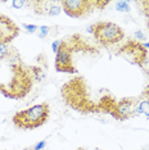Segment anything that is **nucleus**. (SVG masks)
Masks as SVG:
<instances>
[{
	"label": "nucleus",
	"mask_w": 149,
	"mask_h": 150,
	"mask_svg": "<svg viewBox=\"0 0 149 150\" xmlns=\"http://www.w3.org/2000/svg\"><path fill=\"white\" fill-rule=\"evenodd\" d=\"M27 4H30V3L26 1V0H14V1H12V6L16 9H21Z\"/></svg>",
	"instance_id": "nucleus-15"
},
{
	"label": "nucleus",
	"mask_w": 149,
	"mask_h": 150,
	"mask_svg": "<svg viewBox=\"0 0 149 150\" xmlns=\"http://www.w3.org/2000/svg\"><path fill=\"white\" fill-rule=\"evenodd\" d=\"M50 108L48 103L36 104L25 109V110L17 112L13 115L12 121L18 128L23 129H33L40 126L45 125L49 119Z\"/></svg>",
	"instance_id": "nucleus-3"
},
{
	"label": "nucleus",
	"mask_w": 149,
	"mask_h": 150,
	"mask_svg": "<svg viewBox=\"0 0 149 150\" xmlns=\"http://www.w3.org/2000/svg\"><path fill=\"white\" fill-rule=\"evenodd\" d=\"M134 36H135L136 40H139V41H144V40H147V36H145V33L141 31V30H138V31L134 33Z\"/></svg>",
	"instance_id": "nucleus-17"
},
{
	"label": "nucleus",
	"mask_w": 149,
	"mask_h": 150,
	"mask_svg": "<svg viewBox=\"0 0 149 150\" xmlns=\"http://www.w3.org/2000/svg\"><path fill=\"white\" fill-rule=\"evenodd\" d=\"M23 28H26L30 33H35L36 31H39V27L36 25H27V23H25V25H23Z\"/></svg>",
	"instance_id": "nucleus-16"
},
{
	"label": "nucleus",
	"mask_w": 149,
	"mask_h": 150,
	"mask_svg": "<svg viewBox=\"0 0 149 150\" xmlns=\"http://www.w3.org/2000/svg\"><path fill=\"white\" fill-rule=\"evenodd\" d=\"M33 69L27 68L14 49L5 58H0V94L9 99H21L30 93Z\"/></svg>",
	"instance_id": "nucleus-1"
},
{
	"label": "nucleus",
	"mask_w": 149,
	"mask_h": 150,
	"mask_svg": "<svg viewBox=\"0 0 149 150\" xmlns=\"http://www.w3.org/2000/svg\"><path fill=\"white\" fill-rule=\"evenodd\" d=\"M13 50H14V47H11L9 44H3L0 42V58H5L8 57L9 54H11Z\"/></svg>",
	"instance_id": "nucleus-13"
},
{
	"label": "nucleus",
	"mask_w": 149,
	"mask_h": 150,
	"mask_svg": "<svg viewBox=\"0 0 149 150\" xmlns=\"http://www.w3.org/2000/svg\"><path fill=\"white\" fill-rule=\"evenodd\" d=\"M120 54L127 57L131 63H135L138 66H143L145 58H147V53H145L143 45L138 41H128L123 47L120 49Z\"/></svg>",
	"instance_id": "nucleus-8"
},
{
	"label": "nucleus",
	"mask_w": 149,
	"mask_h": 150,
	"mask_svg": "<svg viewBox=\"0 0 149 150\" xmlns=\"http://www.w3.org/2000/svg\"><path fill=\"white\" fill-rule=\"evenodd\" d=\"M90 88L85 78H74L62 86V96L71 108L81 113L101 112L100 105L90 96Z\"/></svg>",
	"instance_id": "nucleus-2"
},
{
	"label": "nucleus",
	"mask_w": 149,
	"mask_h": 150,
	"mask_svg": "<svg viewBox=\"0 0 149 150\" xmlns=\"http://www.w3.org/2000/svg\"><path fill=\"white\" fill-rule=\"evenodd\" d=\"M50 31V27L49 26H40L39 27V37L40 39H44V37L48 36V33Z\"/></svg>",
	"instance_id": "nucleus-14"
},
{
	"label": "nucleus",
	"mask_w": 149,
	"mask_h": 150,
	"mask_svg": "<svg viewBox=\"0 0 149 150\" xmlns=\"http://www.w3.org/2000/svg\"><path fill=\"white\" fill-rule=\"evenodd\" d=\"M46 146V140H43V141H39L37 144L33 146L32 150H43Z\"/></svg>",
	"instance_id": "nucleus-18"
},
{
	"label": "nucleus",
	"mask_w": 149,
	"mask_h": 150,
	"mask_svg": "<svg viewBox=\"0 0 149 150\" xmlns=\"http://www.w3.org/2000/svg\"><path fill=\"white\" fill-rule=\"evenodd\" d=\"M59 46H60V40H54V42L52 44V49H53V52H54V53L58 52Z\"/></svg>",
	"instance_id": "nucleus-20"
},
{
	"label": "nucleus",
	"mask_w": 149,
	"mask_h": 150,
	"mask_svg": "<svg viewBox=\"0 0 149 150\" xmlns=\"http://www.w3.org/2000/svg\"><path fill=\"white\" fill-rule=\"evenodd\" d=\"M136 103L138 99L135 98H126L121 99V100H114V103L112 104L109 109V113L113 118H116L117 121H125L131 117H134L135 109H136Z\"/></svg>",
	"instance_id": "nucleus-7"
},
{
	"label": "nucleus",
	"mask_w": 149,
	"mask_h": 150,
	"mask_svg": "<svg viewBox=\"0 0 149 150\" xmlns=\"http://www.w3.org/2000/svg\"><path fill=\"white\" fill-rule=\"evenodd\" d=\"M141 5H143V9H144V13L145 16L148 17V22H149V1H141L140 3Z\"/></svg>",
	"instance_id": "nucleus-19"
},
{
	"label": "nucleus",
	"mask_w": 149,
	"mask_h": 150,
	"mask_svg": "<svg viewBox=\"0 0 149 150\" xmlns=\"http://www.w3.org/2000/svg\"><path fill=\"white\" fill-rule=\"evenodd\" d=\"M19 35V28L9 17L0 14V42L11 44Z\"/></svg>",
	"instance_id": "nucleus-9"
},
{
	"label": "nucleus",
	"mask_w": 149,
	"mask_h": 150,
	"mask_svg": "<svg viewBox=\"0 0 149 150\" xmlns=\"http://www.w3.org/2000/svg\"><path fill=\"white\" fill-rule=\"evenodd\" d=\"M25 150H31V148H27V149H25Z\"/></svg>",
	"instance_id": "nucleus-23"
},
{
	"label": "nucleus",
	"mask_w": 149,
	"mask_h": 150,
	"mask_svg": "<svg viewBox=\"0 0 149 150\" xmlns=\"http://www.w3.org/2000/svg\"><path fill=\"white\" fill-rule=\"evenodd\" d=\"M116 11L121 12V13H128L131 11L130 3L126 1V0H120V1H116Z\"/></svg>",
	"instance_id": "nucleus-12"
},
{
	"label": "nucleus",
	"mask_w": 149,
	"mask_h": 150,
	"mask_svg": "<svg viewBox=\"0 0 149 150\" xmlns=\"http://www.w3.org/2000/svg\"><path fill=\"white\" fill-rule=\"evenodd\" d=\"M76 150H86V149H85V148H77Z\"/></svg>",
	"instance_id": "nucleus-22"
},
{
	"label": "nucleus",
	"mask_w": 149,
	"mask_h": 150,
	"mask_svg": "<svg viewBox=\"0 0 149 150\" xmlns=\"http://www.w3.org/2000/svg\"><path fill=\"white\" fill-rule=\"evenodd\" d=\"M62 11L71 18H82L96 6V1L90 0H62Z\"/></svg>",
	"instance_id": "nucleus-6"
},
{
	"label": "nucleus",
	"mask_w": 149,
	"mask_h": 150,
	"mask_svg": "<svg viewBox=\"0 0 149 150\" xmlns=\"http://www.w3.org/2000/svg\"><path fill=\"white\" fill-rule=\"evenodd\" d=\"M93 35L103 46H111L123 40V30L113 22H98L93 25Z\"/></svg>",
	"instance_id": "nucleus-5"
},
{
	"label": "nucleus",
	"mask_w": 149,
	"mask_h": 150,
	"mask_svg": "<svg viewBox=\"0 0 149 150\" xmlns=\"http://www.w3.org/2000/svg\"><path fill=\"white\" fill-rule=\"evenodd\" d=\"M33 5H35V12L37 14L55 17L62 12L60 1H35Z\"/></svg>",
	"instance_id": "nucleus-10"
},
{
	"label": "nucleus",
	"mask_w": 149,
	"mask_h": 150,
	"mask_svg": "<svg viewBox=\"0 0 149 150\" xmlns=\"http://www.w3.org/2000/svg\"><path fill=\"white\" fill-rule=\"evenodd\" d=\"M135 114L136 115H144L149 118V95L138 99L136 109H135Z\"/></svg>",
	"instance_id": "nucleus-11"
},
{
	"label": "nucleus",
	"mask_w": 149,
	"mask_h": 150,
	"mask_svg": "<svg viewBox=\"0 0 149 150\" xmlns=\"http://www.w3.org/2000/svg\"><path fill=\"white\" fill-rule=\"evenodd\" d=\"M143 47H144V49H149V42H144L143 44Z\"/></svg>",
	"instance_id": "nucleus-21"
},
{
	"label": "nucleus",
	"mask_w": 149,
	"mask_h": 150,
	"mask_svg": "<svg viewBox=\"0 0 149 150\" xmlns=\"http://www.w3.org/2000/svg\"><path fill=\"white\" fill-rule=\"evenodd\" d=\"M76 36H72V40H60V46L55 53V69L64 73H76L77 69L72 62V53L79 47L80 40H76Z\"/></svg>",
	"instance_id": "nucleus-4"
}]
</instances>
